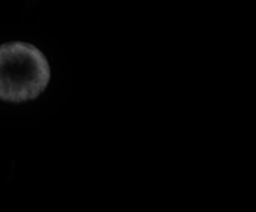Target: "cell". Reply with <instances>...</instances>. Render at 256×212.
<instances>
[{
	"instance_id": "1",
	"label": "cell",
	"mask_w": 256,
	"mask_h": 212,
	"mask_svg": "<svg viewBox=\"0 0 256 212\" xmlns=\"http://www.w3.org/2000/svg\"><path fill=\"white\" fill-rule=\"evenodd\" d=\"M50 79L48 59L36 46L24 42L0 46V100H34L44 91Z\"/></svg>"
}]
</instances>
